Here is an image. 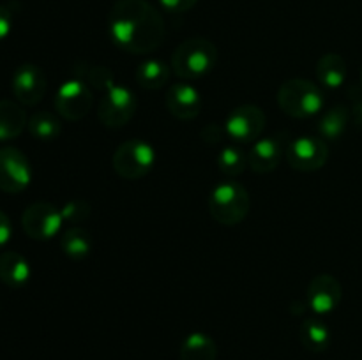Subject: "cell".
I'll return each mask as SVG.
<instances>
[{"mask_svg": "<svg viewBox=\"0 0 362 360\" xmlns=\"http://www.w3.org/2000/svg\"><path fill=\"white\" fill-rule=\"evenodd\" d=\"M108 34L124 52L147 55L163 44L166 25L147 0H115L108 14Z\"/></svg>", "mask_w": 362, "mask_h": 360, "instance_id": "obj_1", "label": "cell"}, {"mask_svg": "<svg viewBox=\"0 0 362 360\" xmlns=\"http://www.w3.org/2000/svg\"><path fill=\"white\" fill-rule=\"evenodd\" d=\"M218 62V48L205 37H189L180 42L172 55V69L184 81L200 80Z\"/></svg>", "mask_w": 362, "mask_h": 360, "instance_id": "obj_2", "label": "cell"}, {"mask_svg": "<svg viewBox=\"0 0 362 360\" xmlns=\"http://www.w3.org/2000/svg\"><path fill=\"white\" fill-rule=\"evenodd\" d=\"M251 208V196L246 187L233 180L214 186L209 194V212L223 226H237L246 219Z\"/></svg>", "mask_w": 362, "mask_h": 360, "instance_id": "obj_3", "label": "cell"}, {"mask_svg": "<svg viewBox=\"0 0 362 360\" xmlns=\"http://www.w3.org/2000/svg\"><path fill=\"white\" fill-rule=\"evenodd\" d=\"M324 104L322 88L304 78L286 80L278 90V106L283 113L293 119H310L320 113Z\"/></svg>", "mask_w": 362, "mask_h": 360, "instance_id": "obj_4", "label": "cell"}, {"mask_svg": "<svg viewBox=\"0 0 362 360\" xmlns=\"http://www.w3.org/2000/svg\"><path fill=\"white\" fill-rule=\"evenodd\" d=\"M156 164V148L148 141L127 140L115 148L112 166L119 176L126 180H138L147 175Z\"/></svg>", "mask_w": 362, "mask_h": 360, "instance_id": "obj_5", "label": "cell"}, {"mask_svg": "<svg viewBox=\"0 0 362 360\" xmlns=\"http://www.w3.org/2000/svg\"><path fill=\"white\" fill-rule=\"evenodd\" d=\"M138 109V99L131 88L124 85H113L105 92L98 104L99 122L110 129H120L131 122Z\"/></svg>", "mask_w": 362, "mask_h": 360, "instance_id": "obj_6", "label": "cell"}, {"mask_svg": "<svg viewBox=\"0 0 362 360\" xmlns=\"http://www.w3.org/2000/svg\"><path fill=\"white\" fill-rule=\"evenodd\" d=\"M53 102H55L57 115L71 122H78L90 113L94 106V95L81 78H74L60 85Z\"/></svg>", "mask_w": 362, "mask_h": 360, "instance_id": "obj_7", "label": "cell"}, {"mask_svg": "<svg viewBox=\"0 0 362 360\" xmlns=\"http://www.w3.org/2000/svg\"><path fill=\"white\" fill-rule=\"evenodd\" d=\"M265 116L264 109L257 104H240L228 113L225 120V133L235 143H251L264 133Z\"/></svg>", "mask_w": 362, "mask_h": 360, "instance_id": "obj_8", "label": "cell"}, {"mask_svg": "<svg viewBox=\"0 0 362 360\" xmlns=\"http://www.w3.org/2000/svg\"><path fill=\"white\" fill-rule=\"evenodd\" d=\"M64 224L62 212L48 201H37L25 208L21 215V228L34 240H49L59 235Z\"/></svg>", "mask_w": 362, "mask_h": 360, "instance_id": "obj_9", "label": "cell"}, {"mask_svg": "<svg viewBox=\"0 0 362 360\" xmlns=\"http://www.w3.org/2000/svg\"><path fill=\"white\" fill-rule=\"evenodd\" d=\"M32 180V168L27 155L14 147L0 148V191L18 194L27 189Z\"/></svg>", "mask_w": 362, "mask_h": 360, "instance_id": "obj_10", "label": "cell"}, {"mask_svg": "<svg viewBox=\"0 0 362 360\" xmlns=\"http://www.w3.org/2000/svg\"><path fill=\"white\" fill-rule=\"evenodd\" d=\"M329 147L324 138L299 136L286 148V161L299 172H317L327 164Z\"/></svg>", "mask_w": 362, "mask_h": 360, "instance_id": "obj_11", "label": "cell"}, {"mask_svg": "<svg viewBox=\"0 0 362 360\" xmlns=\"http://www.w3.org/2000/svg\"><path fill=\"white\" fill-rule=\"evenodd\" d=\"M13 95L21 106H35L42 101L48 88L45 71L35 64H21L11 81Z\"/></svg>", "mask_w": 362, "mask_h": 360, "instance_id": "obj_12", "label": "cell"}, {"mask_svg": "<svg viewBox=\"0 0 362 360\" xmlns=\"http://www.w3.org/2000/svg\"><path fill=\"white\" fill-rule=\"evenodd\" d=\"M286 148L288 145H286L285 134L258 138L251 150L247 152V166L260 175L274 172L281 162L283 155H286Z\"/></svg>", "mask_w": 362, "mask_h": 360, "instance_id": "obj_13", "label": "cell"}, {"mask_svg": "<svg viewBox=\"0 0 362 360\" xmlns=\"http://www.w3.org/2000/svg\"><path fill=\"white\" fill-rule=\"evenodd\" d=\"M343 296L341 282L331 274H320L308 286V307L317 314H329L339 306Z\"/></svg>", "mask_w": 362, "mask_h": 360, "instance_id": "obj_14", "label": "cell"}, {"mask_svg": "<svg viewBox=\"0 0 362 360\" xmlns=\"http://www.w3.org/2000/svg\"><path fill=\"white\" fill-rule=\"evenodd\" d=\"M165 102L170 115L179 120H193L202 112L200 90L189 81H175L170 85Z\"/></svg>", "mask_w": 362, "mask_h": 360, "instance_id": "obj_15", "label": "cell"}, {"mask_svg": "<svg viewBox=\"0 0 362 360\" xmlns=\"http://www.w3.org/2000/svg\"><path fill=\"white\" fill-rule=\"evenodd\" d=\"M30 279V263L16 251L0 254V281L9 288H21Z\"/></svg>", "mask_w": 362, "mask_h": 360, "instance_id": "obj_16", "label": "cell"}, {"mask_svg": "<svg viewBox=\"0 0 362 360\" xmlns=\"http://www.w3.org/2000/svg\"><path fill=\"white\" fill-rule=\"evenodd\" d=\"M27 124V113L20 102L0 99V141L18 138L25 131Z\"/></svg>", "mask_w": 362, "mask_h": 360, "instance_id": "obj_17", "label": "cell"}, {"mask_svg": "<svg viewBox=\"0 0 362 360\" xmlns=\"http://www.w3.org/2000/svg\"><path fill=\"white\" fill-rule=\"evenodd\" d=\"M346 62L339 53H325L317 62V78L324 87L334 88L341 87L346 80Z\"/></svg>", "mask_w": 362, "mask_h": 360, "instance_id": "obj_18", "label": "cell"}, {"mask_svg": "<svg viewBox=\"0 0 362 360\" xmlns=\"http://www.w3.org/2000/svg\"><path fill=\"white\" fill-rule=\"evenodd\" d=\"M92 246V236L83 226H69L66 232L60 235V249L64 251L67 258L74 261H80L90 254Z\"/></svg>", "mask_w": 362, "mask_h": 360, "instance_id": "obj_19", "label": "cell"}, {"mask_svg": "<svg viewBox=\"0 0 362 360\" xmlns=\"http://www.w3.org/2000/svg\"><path fill=\"white\" fill-rule=\"evenodd\" d=\"M170 71L168 64L158 59H148L138 66L136 69V81L141 88L145 90H159V88L166 87L170 81Z\"/></svg>", "mask_w": 362, "mask_h": 360, "instance_id": "obj_20", "label": "cell"}, {"mask_svg": "<svg viewBox=\"0 0 362 360\" xmlns=\"http://www.w3.org/2000/svg\"><path fill=\"white\" fill-rule=\"evenodd\" d=\"M218 346L211 335L193 332L180 344V360H216Z\"/></svg>", "mask_w": 362, "mask_h": 360, "instance_id": "obj_21", "label": "cell"}, {"mask_svg": "<svg viewBox=\"0 0 362 360\" xmlns=\"http://www.w3.org/2000/svg\"><path fill=\"white\" fill-rule=\"evenodd\" d=\"M299 339L308 352H325L331 344V330L327 325L318 318H308L303 321L299 330Z\"/></svg>", "mask_w": 362, "mask_h": 360, "instance_id": "obj_22", "label": "cell"}, {"mask_svg": "<svg viewBox=\"0 0 362 360\" xmlns=\"http://www.w3.org/2000/svg\"><path fill=\"white\" fill-rule=\"evenodd\" d=\"M349 120L350 109L345 104L332 106L318 120V133L329 141L339 140L349 127Z\"/></svg>", "mask_w": 362, "mask_h": 360, "instance_id": "obj_23", "label": "cell"}, {"mask_svg": "<svg viewBox=\"0 0 362 360\" xmlns=\"http://www.w3.org/2000/svg\"><path fill=\"white\" fill-rule=\"evenodd\" d=\"M27 129L35 140L53 141L62 133V122H60L59 115L52 112H35L28 119Z\"/></svg>", "mask_w": 362, "mask_h": 360, "instance_id": "obj_24", "label": "cell"}, {"mask_svg": "<svg viewBox=\"0 0 362 360\" xmlns=\"http://www.w3.org/2000/svg\"><path fill=\"white\" fill-rule=\"evenodd\" d=\"M218 168L226 176L235 179V176L243 175L246 168H250L247 166V154L237 145H228V147L221 148V152H219Z\"/></svg>", "mask_w": 362, "mask_h": 360, "instance_id": "obj_25", "label": "cell"}, {"mask_svg": "<svg viewBox=\"0 0 362 360\" xmlns=\"http://www.w3.org/2000/svg\"><path fill=\"white\" fill-rule=\"evenodd\" d=\"M81 76L85 78V83H90L92 87L99 88V90L106 92L115 85V76L112 71L105 66H88V69L81 71Z\"/></svg>", "mask_w": 362, "mask_h": 360, "instance_id": "obj_26", "label": "cell"}, {"mask_svg": "<svg viewBox=\"0 0 362 360\" xmlns=\"http://www.w3.org/2000/svg\"><path fill=\"white\" fill-rule=\"evenodd\" d=\"M62 212L64 222H71L73 226H78L80 222H85L92 214V207L85 200H71L60 208Z\"/></svg>", "mask_w": 362, "mask_h": 360, "instance_id": "obj_27", "label": "cell"}, {"mask_svg": "<svg viewBox=\"0 0 362 360\" xmlns=\"http://www.w3.org/2000/svg\"><path fill=\"white\" fill-rule=\"evenodd\" d=\"M225 136H226L225 126H221V124H216V122L207 124V126L200 131L202 140H204L205 143H211V145L219 143V141H221Z\"/></svg>", "mask_w": 362, "mask_h": 360, "instance_id": "obj_28", "label": "cell"}, {"mask_svg": "<svg viewBox=\"0 0 362 360\" xmlns=\"http://www.w3.org/2000/svg\"><path fill=\"white\" fill-rule=\"evenodd\" d=\"M163 9H166L172 14H182L193 9L198 4V0H159Z\"/></svg>", "mask_w": 362, "mask_h": 360, "instance_id": "obj_29", "label": "cell"}, {"mask_svg": "<svg viewBox=\"0 0 362 360\" xmlns=\"http://www.w3.org/2000/svg\"><path fill=\"white\" fill-rule=\"evenodd\" d=\"M350 99H352V116L357 127L362 129V87L354 85L350 88Z\"/></svg>", "mask_w": 362, "mask_h": 360, "instance_id": "obj_30", "label": "cell"}, {"mask_svg": "<svg viewBox=\"0 0 362 360\" xmlns=\"http://www.w3.org/2000/svg\"><path fill=\"white\" fill-rule=\"evenodd\" d=\"M11 235H13V224H11L9 215L0 210V247L9 242Z\"/></svg>", "mask_w": 362, "mask_h": 360, "instance_id": "obj_31", "label": "cell"}, {"mask_svg": "<svg viewBox=\"0 0 362 360\" xmlns=\"http://www.w3.org/2000/svg\"><path fill=\"white\" fill-rule=\"evenodd\" d=\"M11 28H13V16H11V11L6 6H0V41L9 35Z\"/></svg>", "mask_w": 362, "mask_h": 360, "instance_id": "obj_32", "label": "cell"}, {"mask_svg": "<svg viewBox=\"0 0 362 360\" xmlns=\"http://www.w3.org/2000/svg\"><path fill=\"white\" fill-rule=\"evenodd\" d=\"M361 87H362V69H361Z\"/></svg>", "mask_w": 362, "mask_h": 360, "instance_id": "obj_33", "label": "cell"}]
</instances>
